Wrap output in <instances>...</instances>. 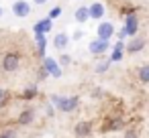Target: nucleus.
I'll return each mask as SVG.
<instances>
[{
    "label": "nucleus",
    "mask_w": 149,
    "mask_h": 138,
    "mask_svg": "<svg viewBox=\"0 0 149 138\" xmlns=\"http://www.w3.org/2000/svg\"><path fill=\"white\" fill-rule=\"evenodd\" d=\"M51 104L59 110V112H74L80 104V97L78 95H57L53 93L51 95Z\"/></svg>",
    "instance_id": "nucleus-1"
},
{
    "label": "nucleus",
    "mask_w": 149,
    "mask_h": 138,
    "mask_svg": "<svg viewBox=\"0 0 149 138\" xmlns=\"http://www.w3.org/2000/svg\"><path fill=\"white\" fill-rule=\"evenodd\" d=\"M43 69H45L47 75H51V77H55V79H59V77L63 75L61 67L57 65V61H55L53 57H43Z\"/></svg>",
    "instance_id": "nucleus-2"
},
{
    "label": "nucleus",
    "mask_w": 149,
    "mask_h": 138,
    "mask_svg": "<svg viewBox=\"0 0 149 138\" xmlns=\"http://www.w3.org/2000/svg\"><path fill=\"white\" fill-rule=\"evenodd\" d=\"M123 31H125L127 37H135V35H137V31H139V19L135 16V12H129V14L125 16V27H123Z\"/></svg>",
    "instance_id": "nucleus-3"
},
{
    "label": "nucleus",
    "mask_w": 149,
    "mask_h": 138,
    "mask_svg": "<svg viewBox=\"0 0 149 138\" xmlns=\"http://www.w3.org/2000/svg\"><path fill=\"white\" fill-rule=\"evenodd\" d=\"M19 63H21V57L17 55V53H6L4 57H2V69L4 71H15V69H19Z\"/></svg>",
    "instance_id": "nucleus-4"
},
{
    "label": "nucleus",
    "mask_w": 149,
    "mask_h": 138,
    "mask_svg": "<svg viewBox=\"0 0 149 138\" xmlns=\"http://www.w3.org/2000/svg\"><path fill=\"white\" fill-rule=\"evenodd\" d=\"M13 12H15V16H19V19L29 16V12H31V4L27 2V0H17V2L13 4Z\"/></svg>",
    "instance_id": "nucleus-5"
},
{
    "label": "nucleus",
    "mask_w": 149,
    "mask_h": 138,
    "mask_svg": "<svg viewBox=\"0 0 149 138\" xmlns=\"http://www.w3.org/2000/svg\"><path fill=\"white\" fill-rule=\"evenodd\" d=\"M112 35H114L112 23H100V25H98V39H100V41H110Z\"/></svg>",
    "instance_id": "nucleus-6"
},
{
    "label": "nucleus",
    "mask_w": 149,
    "mask_h": 138,
    "mask_svg": "<svg viewBox=\"0 0 149 138\" xmlns=\"http://www.w3.org/2000/svg\"><path fill=\"white\" fill-rule=\"evenodd\" d=\"M74 134H76L78 138H86V136H90V134H92V122H88V120L78 122L76 128H74Z\"/></svg>",
    "instance_id": "nucleus-7"
},
{
    "label": "nucleus",
    "mask_w": 149,
    "mask_h": 138,
    "mask_svg": "<svg viewBox=\"0 0 149 138\" xmlns=\"http://www.w3.org/2000/svg\"><path fill=\"white\" fill-rule=\"evenodd\" d=\"M88 51H90L92 55H102V53H106V51H108V41H100V39H96V41H92V43H90Z\"/></svg>",
    "instance_id": "nucleus-8"
},
{
    "label": "nucleus",
    "mask_w": 149,
    "mask_h": 138,
    "mask_svg": "<svg viewBox=\"0 0 149 138\" xmlns=\"http://www.w3.org/2000/svg\"><path fill=\"white\" fill-rule=\"evenodd\" d=\"M88 16L100 21V19L104 16V4H102V2H94V4H90V6H88Z\"/></svg>",
    "instance_id": "nucleus-9"
},
{
    "label": "nucleus",
    "mask_w": 149,
    "mask_h": 138,
    "mask_svg": "<svg viewBox=\"0 0 149 138\" xmlns=\"http://www.w3.org/2000/svg\"><path fill=\"white\" fill-rule=\"evenodd\" d=\"M51 27H53V21H51V19H43V21L35 23L33 31H35V35H37V33H41V35H47V33L51 31Z\"/></svg>",
    "instance_id": "nucleus-10"
},
{
    "label": "nucleus",
    "mask_w": 149,
    "mask_h": 138,
    "mask_svg": "<svg viewBox=\"0 0 149 138\" xmlns=\"http://www.w3.org/2000/svg\"><path fill=\"white\" fill-rule=\"evenodd\" d=\"M143 47H145V39L143 37H133V41L127 45V51L129 53H139V51H143Z\"/></svg>",
    "instance_id": "nucleus-11"
},
{
    "label": "nucleus",
    "mask_w": 149,
    "mask_h": 138,
    "mask_svg": "<svg viewBox=\"0 0 149 138\" xmlns=\"http://www.w3.org/2000/svg\"><path fill=\"white\" fill-rule=\"evenodd\" d=\"M68 43H70V37H68L65 33H57L55 39H53V47L59 49V51H63V49L68 47Z\"/></svg>",
    "instance_id": "nucleus-12"
},
{
    "label": "nucleus",
    "mask_w": 149,
    "mask_h": 138,
    "mask_svg": "<svg viewBox=\"0 0 149 138\" xmlns=\"http://www.w3.org/2000/svg\"><path fill=\"white\" fill-rule=\"evenodd\" d=\"M35 43H37V55H39V57H45V47H47L45 35L37 33V35H35Z\"/></svg>",
    "instance_id": "nucleus-13"
},
{
    "label": "nucleus",
    "mask_w": 149,
    "mask_h": 138,
    "mask_svg": "<svg viewBox=\"0 0 149 138\" xmlns=\"http://www.w3.org/2000/svg\"><path fill=\"white\" fill-rule=\"evenodd\" d=\"M33 118H35V112H33V110H25V112L19 114V124H21V126H27V124L33 122Z\"/></svg>",
    "instance_id": "nucleus-14"
},
{
    "label": "nucleus",
    "mask_w": 149,
    "mask_h": 138,
    "mask_svg": "<svg viewBox=\"0 0 149 138\" xmlns=\"http://www.w3.org/2000/svg\"><path fill=\"white\" fill-rule=\"evenodd\" d=\"M123 49H125L123 41H116V45L112 49V55H110V61H120L123 59Z\"/></svg>",
    "instance_id": "nucleus-15"
},
{
    "label": "nucleus",
    "mask_w": 149,
    "mask_h": 138,
    "mask_svg": "<svg viewBox=\"0 0 149 138\" xmlns=\"http://www.w3.org/2000/svg\"><path fill=\"white\" fill-rule=\"evenodd\" d=\"M74 16H76V21H78V23H86V21H90V16H88V8H86V6L76 8Z\"/></svg>",
    "instance_id": "nucleus-16"
},
{
    "label": "nucleus",
    "mask_w": 149,
    "mask_h": 138,
    "mask_svg": "<svg viewBox=\"0 0 149 138\" xmlns=\"http://www.w3.org/2000/svg\"><path fill=\"white\" fill-rule=\"evenodd\" d=\"M139 79H141V83H149V65H141Z\"/></svg>",
    "instance_id": "nucleus-17"
},
{
    "label": "nucleus",
    "mask_w": 149,
    "mask_h": 138,
    "mask_svg": "<svg viewBox=\"0 0 149 138\" xmlns=\"http://www.w3.org/2000/svg\"><path fill=\"white\" fill-rule=\"evenodd\" d=\"M35 95H37V85H29L23 93V100H33Z\"/></svg>",
    "instance_id": "nucleus-18"
},
{
    "label": "nucleus",
    "mask_w": 149,
    "mask_h": 138,
    "mask_svg": "<svg viewBox=\"0 0 149 138\" xmlns=\"http://www.w3.org/2000/svg\"><path fill=\"white\" fill-rule=\"evenodd\" d=\"M70 63H72V57H70V55H65V53H63V55L59 57V61H57V65H59V67H68Z\"/></svg>",
    "instance_id": "nucleus-19"
},
{
    "label": "nucleus",
    "mask_w": 149,
    "mask_h": 138,
    "mask_svg": "<svg viewBox=\"0 0 149 138\" xmlns=\"http://www.w3.org/2000/svg\"><path fill=\"white\" fill-rule=\"evenodd\" d=\"M108 65H110V61L98 63V65H96V73H106V71H108Z\"/></svg>",
    "instance_id": "nucleus-20"
},
{
    "label": "nucleus",
    "mask_w": 149,
    "mask_h": 138,
    "mask_svg": "<svg viewBox=\"0 0 149 138\" xmlns=\"http://www.w3.org/2000/svg\"><path fill=\"white\" fill-rule=\"evenodd\" d=\"M6 102H8V91L0 87V106H4Z\"/></svg>",
    "instance_id": "nucleus-21"
},
{
    "label": "nucleus",
    "mask_w": 149,
    "mask_h": 138,
    "mask_svg": "<svg viewBox=\"0 0 149 138\" xmlns=\"http://www.w3.org/2000/svg\"><path fill=\"white\" fill-rule=\"evenodd\" d=\"M59 14H61V8H59V6H55V8H51V12H49V16H47V19H51V21H53V19H57Z\"/></svg>",
    "instance_id": "nucleus-22"
},
{
    "label": "nucleus",
    "mask_w": 149,
    "mask_h": 138,
    "mask_svg": "<svg viewBox=\"0 0 149 138\" xmlns=\"http://www.w3.org/2000/svg\"><path fill=\"white\" fill-rule=\"evenodd\" d=\"M0 138H17V132L15 130H4L2 134H0Z\"/></svg>",
    "instance_id": "nucleus-23"
},
{
    "label": "nucleus",
    "mask_w": 149,
    "mask_h": 138,
    "mask_svg": "<svg viewBox=\"0 0 149 138\" xmlns=\"http://www.w3.org/2000/svg\"><path fill=\"white\" fill-rule=\"evenodd\" d=\"M82 37H84V33H82V31H76V33L72 35V39H76V41H80Z\"/></svg>",
    "instance_id": "nucleus-24"
},
{
    "label": "nucleus",
    "mask_w": 149,
    "mask_h": 138,
    "mask_svg": "<svg viewBox=\"0 0 149 138\" xmlns=\"http://www.w3.org/2000/svg\"><path fill=\"white\" fill-rule=\"evenodd\" d=\"M125 37H127V35H125V31H123V29H120V31H118V33H116V39H118V41H123V39H125Z\"/></svg>",
    "instance_id": "nucleus-25"
},
{
    "label": "nucleus",
    "mask_w": 149,
    "mask_h": 138,
    "mask_svg": "<svg viewBox=\"0 0 149 138\" xmlns=\"http://www.w3.org/2000/svg\"><path fill=\"white\" fill-rule=\"evenodd\" d=\"M125 138H137L135 132H125Z\"/></svg>",
    "instance_id": "nucleus-26"
},
{
    "label": "nucleus",
    "mask_w": 149,
    "mask_h": 138,
    "mask_svg": "<svg viewBox=\"0 0 149 138\" xmlns=\"http://www.w3.org/2000/svg\"><path fill=\"white\" fill-rule=\"evenodd\" d=\"M45 77H47V73H45V69H41L39 71V79H45Z\"/></svg>",
    "instance_id": "nucleus-27"
},
{
    "label": "nucleus",
    "mask_w": 149,
    "mask_h": 138,
    "mask_svg": "<svg viewBox=\"0 0 149 138\" xmlns=\"http://www.w3.org/2000/svg\"><path fill=\"white\" fill-rule=\"evenodd\" d=\"M92 95H94V97H98V95H102V91H100V89H94V91H92Z\"/></svg>",
    "instance_id": "nucleus-28"
},
{
    "label": "nucleus",
    "mask_w": 149,
    "mask_h": 138,
    "mask_svg": "<svg viewBox=\"0 0 149 138\" xmlns=\"http://www.w3.org/2000/svg\"><path fill=\"white\" fill-rule=\"evenodd\" d=\"M33 2H35V4H39V6H41V4H45V2H47V0H33Z\"/></svg>",
    "instance_id": "nucleus-29"
},
{
    "label": "nucleus",
    "mask_w": 149,
    "mask_h": 138,
    "mask_svg": "<svg viewBox=\"0 0 149 138\" xmlns=\"http://www.w3.org/2000/svg\"><path fill=\"white\" fill-rule=\"evenodd\" d=\"M2 14H4V10H2V8H0V19H2Z\"/></svg>",
    "instance_id": "nucleus-30"
}]
</instances>
